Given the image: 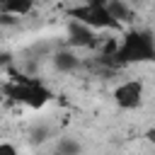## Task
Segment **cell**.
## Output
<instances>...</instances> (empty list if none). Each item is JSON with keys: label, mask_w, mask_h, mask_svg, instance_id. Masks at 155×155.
Returning a JSON list of instances; mask_svg holds the SVG:
<instances>
[{"label": "cell", "mask_w": 155, "mask_h": 155, "mask_svg": "<svg viewBox=\"0 0 155 155\" xmlns=\"http://www.w3.org/2000/svg\"><path fill=\"white\" fill-rule=\"evenodd\" d=\"M80 153H82V145H80L75 138H68V136L58 138V143H56V155H80Z\"/></svg>", "instance_id": "10"}, {"label": "cell", "mask_w": 155, "mask_h": 155, "mask_svg": "<svg viewBox=\"0 0 155 155\" xmlns=\"http://www.w3.org/2000/svg\"><path fill=\"white\" fill-rule=\"evenodd\" d=\"M0 155H19L17 145L10 143V140H0Z\"/></svg>", "instance_id": "11"}, {"label": "cell", "mask_w": 155, "mask_h": 155, "mask_svg": "<svg viewBox=\"0 0 155 155\" xmlns=\"http://www.w3.org/2000/svg\"><path fill=\"white\" fill-rule=\"evenodd\" d=\"M5 92L15 99V102H19V104H24V107H29V109H41L46 102H51V90L39 80V78H27V75H22V73H15V78H10V85L5 87Z\"/></svg>", "instance_id": "2"}, {"label": "cell", "mask_w": 155, "mask_h": 155, "mask_svg": "<svg viewBox=\"0 0 155 155\" xmlns=\"http://www.w3.org/2000/svg\"><path fill=\"white\" fill-rule=\"evenodd\" d=\"M36 0H0V15L5 17H27L34 10Z\"/></svg>", "instance_id": "8"}, {"label": "cell", "mask_w": 155, "mask_h": 155, "mask_svg": "<svg viewBox=\"0 0 155 155\" xmlns=\"http://www.w3.org/2000/svg\"><path fill=\"white\" fill-rule=\"evenodd\" d=\"M51 65H53L56 73L70 75V73H75V70L82 68V58H80V53H78L75 48L63 46V48H58V51L51 53Z\"/></svg>", "instance_id": "6"}, {"label": "cell", "mask_w": 155, "mask_h": 155, "mask_svg": "<svg viewBox=\"0 0 155 155\" xmlns=\"http://www.w3.org/2000/svg\"><path fill=\"white\" fill-rule=\"evenodd\" d=\"M82 2H90V5H104L107 0H82Z\"/></svg>", "instance_id": "12"}, {"label": "cell", "mask_w": 155, "mask_h": 155, "mask_svg": "<svg viewBox=\"0 0 155 155\" xmlns=\"http://www.w3.org/2000/svg\"><path fill=\"white\" fill-rule=\"evenodd\" d=\"M104 10L109 12V17L119 24V27H124V24H133V17H136V7H133V2H128V0H107L104 2Z\"/></svg>", "instance_id": "7"}, {"label": "cell", "mask_w": 155, "mask_h": 155, "mask_svg": "<svg viewBox=\"0 0 155 155\" xmlns=\"http://www.w3.org/2000/svg\"><path fill=\"white\" fill-rule=\"evenodd\" d=\"M155 58V44L150 29L131 27L126 34L119 36L116 51L111 53L114 65H128V63H148Z\"/></svg>", "instance_id": "1"}, {"label": "cell", "mask_w": 155, "mask_h": 155, "mask_svg": "<svg viewBox=\"0 0 155 155\" xmlns=\"http://www.w3.org/2000/svg\"><path fill=\"white\" fill-rule=\"evenodd\" d=\"M29 136H31V143H46L48 138H53V126L48 121H36L29 128Z\"/></svg>", "instance_id": "9"}, {"label": "cell", "mask_w": 155, "mask_h": 155, "mask_svg": "<svg viewBox=\"0 0 155 155\" xmlns=\"http://www.w3.org/2000/svg\"><path fill=\"white\" fill-rule=\"evenodd\" d=\"M111 97H114V104L124 111H133L138 109L143 102H145V82L138 80V78H131V80H124L119 82L114 90H111Z\"/></svg>", "instance_id": "4"}, {"label": "cell", "mask_w": 155, "mask_h": 155, "mask_svg": "<svg viewBox=\"0 0 155 155\" xmlns=\"http://www.w3.org/2000/svg\"><path fill=\"white\" fill-rule=\"evenodd\" d=\"M68 17L94 29V31H119L121 27L109 17V12L104 10V5H90V2H80L75 7L68 10Z\"/></svg>", "instance_id": "3"}, {"label": "cell", "mask_w": 155, "mask_h": 155, "mask_svg": "<svg viewBox=\"0 0 155 155\" xmlns=\"http://www.w3.org/2000/svg\"><path fill=\"white\" fill-rule=\"evenodd\" d=\"M99 34H102V31H94V29H90V27L70 19V22H68V29H65V39H68L65 46H70V48H75V51H80V48L94 51V48H97V41H99Z\"/></svg>", "instance_id": "5"}]
</instances>
